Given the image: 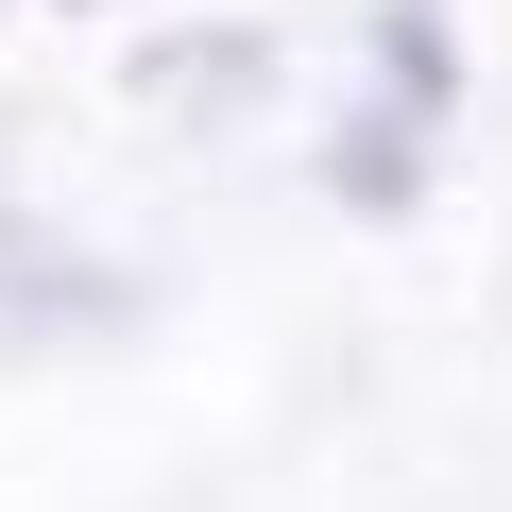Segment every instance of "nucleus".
<instances>
[{
    "label": "nucleus",
    "instance_id": "obj_1",
    "mask_svg": "<svg viewBox=\"0 0 512 512\" xmlns=\"http://www.w3.org/2000/svg\"><path fill=\"white\" fill-rule=\"evenodd\" d=\"M103 308H120V274H69V239L0 222V325H103Z\"/></svg>",
    "mask_w": 512,
    "mask_h": 512
},
{
    "label": "nucleus",
    "instance_id": "obj_2",
    "mask_svg": "<svg viewBox=\"0 0 512 512\" xmlns=\"http://www.w3.org/2000/svg\"><path fill=\"white\" fill-rule=\"evenodd\" d=\"M274 86V35H154L137 52V103H256Z\"/></svg>",
    "mask_w": 512,
    "mask_h": 512
},
{
    "label": "nucleus",
    "instance_id": "obj_3",
    "mask_svg": "<svg viewBox=\"0 0 512 512\" xmlns=\"http://www.w3.org/2000/svg\"><path fill=\"white\" fill-rule=\"evenodd\" d=\"M325 188H342V205H410V188H427V137H410V120H359V137L325 154Z\"/></svg>",
    "mask_w": 512,
    "mask_h": 512
},
{
    "label": "nucleus",
    "instance_id": "obj_4",
    "mask_svg": "<svg viewBox=\"0 0 512 512\" xmlns=\"http://www.w3.org/2000/svg\"><path fill=\"white\" fill-rule=\"evenodd\" d=\"M376 69L410 86V120H427V103L461 86V52H444V18H427V0H393V18H376Z\"/></svg>",
    "mask_w": 512,
    "mask_h": 512
},
{
    "label": "nucleus",
    "instance_id": "obj_5",
    "mask_svg": "<svg viewBox=\"0 0 512 512\" xmlns=\"http://www.w3.org/2000/svg\"><path fill=\"white\" fill-rule=\"evenodd\" d=\"M52 18H69V0H52Z\"/></svg>",
    "mask_w": 512,
    "mask_h": 512
}]
</instances>
